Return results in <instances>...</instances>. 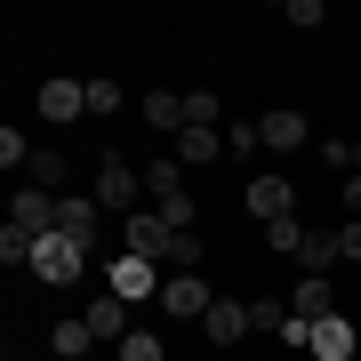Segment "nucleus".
Here are the masks:
<instances>
[{
	"mask_svg": "<svg viewBox=\"0 0 361 361\" xmlns=\"http://www.w3.org/2000/svg\"><path fill=\"white\" fill-rule=\"evenodd\" d=\"M145 193H153V209L185 201V161L177 153H153V161H145Z\"/></svg>",
	"mask_w": 361,
	"mask_h": 361,
	"instance_id": "obj_11",
	"label": "nucleus"
},
{
	"mask_svg": "<svg viewBox=\"0 0 361 361\" xmlns=\"http://www.w3.org/2000/svg\"><path fill=\"white\" fill-rule=\"evenodd\" d=\"M177 233H185V225H169L161 209H137V217H121V257H153V265H161L169 249H177Z\"/></svg>",
	"mask_w": 361,
	"mask_h": 361,
	"instance_id": "obj_2",
	"label": "nucleus"
},
{
	"mask_svg": "<svg viewBox=\"0 0 361 361\" xmlns=\"http://www.w3.org/2000/svg\"><path fill=\"white\" fill-rule=\"evenodd\" d=\"M89 193H97V209H113V217H137V209H145V201H137V193H145V177H137V161H129V153H104Z\"/></svg>",
	"mask_w": 361,
	"mask_h": 361,
	"instance_id": "obj_1",
	"label": "nucleus"
},
{
	"mask_svg": "<svg viewBox=\"0 0 361 361\" xmlns=\"http://www.w3.org/2000/svg\"><path fill=\"white\" fill-rule=\"evenodd\" d=\"M273 337H281V345H297V353H313V322H297V313H289V322L273 329Z\"/></svg>",
	"mask_w": 361,
	"mask_h": 361,
	"instance_id": "obj_30",
	"label": "nucleus"
},
{
	"mask_svg": "<svg viewBox=\"0 0 361 361\" xmlns=\"http://www.w3.org/2000/svg\"><path fill=\"white\" fill-rule=\"evenodd\" d=\"M249 209H257V225H281V217H297V185L273 169V177H249Z\"/></svg>",
	"mask_w": 361,
	"mask_h": 361,
	"instance_id": "obj_4",
	"label": "nucleus"
},
{
	"mask_svg": "<svg viewBox=\"0 0 361 361\" xmlns=\"http://www.w3.org/2000/svg\"><path fill=\"white\" fill-rule=\"evenodd\" d=\"M145 129H169V137H185V97H169V89H145Z\"/></svg>",
	"mask_w": 361,
	"mask_h": 361,
	"instance_id": "obj_16",
	"label": "nucleus"
},
{
	"mask_svg": "<svg viewBox=\"0 0 361 361\" xmlns=\"http://www.w3.org/2000/svg\"><path fill=\"white\" fill-rule=\"evenodd\" d=\"M25 185H40V193H56V201H65V153H40V145H32V169H25Z\"/></svg>",
	"mask_w": 361,
	"mask_h": 361,
	"instance_id": "obj_19",
	"label": "nucleus"
},
{
	"mask_svg": "<svg viewBox=\"0 0 361 361\" xmlns=\"http://www.w3.org/2000/svg\"><path fill=\"white\" fill-rule=\"evenodd\" d=\"M80 265H89V249H80L73 233H40V241H32V265H25V273H32V281H49V289H56V281H73Z\"/></svg>",
	"mask_w": 361,
	"mask_h": 361,
	"instance_id": "obj_3",
	"label": "nucleus"
},
{
	"mask_svg": "<svg viewBox=\"0 0 361 361\" xmlns=\"http://www.w3.org/2000/svg\"><path fill=\"white\" fill-rule=\"evenodd\" d=\"M0 169H8V177H16V169H32V145H25V129H16V121L0 129Z\"/></svg>",
	"mask_w": 361,
	"mask_h": 361,
	"instance_id": "obj_22",
	"label": "nucleus"
},
{
	"mask_svg": "<svg viewBox=\"0 0 361 361\" xmlns=\"http://www.w3.org/2000/svg\"><path fill=\"white\" fill-rule=\"evenodd\" d=\"M265 249H281V257H297V249H305V225H297V217H281V225H265Z\"/></svg>",
	"mask_w": 361,
	"mask_h": 361,
	"instance_id": "obj_24",
	"label": "nucleus"
},
{
	"mask_svg": "<svg viewBox=\"0 0 361 361\" xmlns=\"http://www.w3.org/2000/svg\"><path fill=\"white\" fill-rule=\"evenodd\" d=\"M0 257H8V265H32V233L25 225H0Z\"/></svg>",
	"mask_w": 361,
	"mask_h": 361,
	"instance_id": "obj_26",
	"label": "nucleus"
},
{
	"mask_svg": "<svg viewBox=\"0 0 361 361\" xmlns=\"http://www.w3.org/2000/svg\"><path fill=\"white\" fill-rule=\"evenodd\" d=\"M169 153H177L185 169H209V161H225V137H217V129H185Z\"/></svg>",
	"mask_w": 361,
	"mask_h": 361,
	"instance_id": "obj_15",
	"label": "nucleus"
},
{
	"mask_svg": "<svg viewBox=\"0 0 361 361\" xmlns=\"http://www.w3.org/2000/svg\"><path fill=\"white\" fill-rule=\"evenodd\" d=\"M249 329H257V322H249L241 297H217V305H209V345H241Z\"/></svg>",
	"mask_w": 361,
	"mask_h": 361,
	"instance_id": "obj_13",
	"label": "nucleus"
},
{
	"mask_svg": "<svg viewBox=\"0 0 361 361\" xmlns=\"http://www.w3.org/2000/svg\"><path fill=\"white\" fill-rule=\"evenodd\" d=\"M49 361H56V353H49Z\"/></svg>",
	"mask_w": 361,
	"mask_h": 361,
	"instance_id": "obj_33",
	"label": "nucleus"
},
{
	"mask_svg": "<svg viewBox=\"0 0 361 361\" xmlns=\"http://www.w3.org/2000/svg\"><path fill=\"white\" fill-rule=\"evenodd\" d=\"M80 113H89V80H40V121L73 129Z\"/></svg>",
	"mask_w": 361,
	"mask_h": 361,
	"instance_id": "obj_6",
	"label": "nucleus"
},
{
	"mask_svg": "<svg viewBox=\"0 0 361 361\" xmlns=\"http://www.w3.org/2000/svg\"><path fill=\"white\" fill-rule=\"evenodd\" d=\"M80 322H89L97 337H113V345H121V337L137 329V322H129V297H113V289H97L89 305H80Z\"/></svg>",
	"mask_w": 361,
	"mask_h": 361,
	"instance_id": "obj_9",
	"label": "nucleus"
},
{
	"mask_svg": "<svg viewBox=\"0 0 361 361\" xmlns=\"http://www.w3.org/2000/svg\"><path fill=\"white\" fill-rule=\"evenodd\" d=\"M217 89H185V129H217Z\"/></svg>",
	"mask_w": 361,
	"mask_h": 361,
	"instance_id": "obj_20",
	"label": "nucleus"
},
{
	"mask_svg": "<svg viewBox=\"0 0 361 361\" xmlns=\"http://www.w3.org/2000/svg\"><path fill=\"white\" fill-rule=\"evenodd\" d=\"M121 104H129V89H121V80H89V113H97V121L121 113Z\"/></svg>",
	"mask_w": 361,
	"mask_h": 361,
	"instance_id": "obj_23",
	"label": "nucleus"
},
{
	"mask_svg": "<svg viewBox=\"0 0 361 361\" xmlns=\"http://www.w3.org/2000/svg\"><path fill=\"white\" fill-rule=\"evenodd\" d=\"M337 257H353V265H361V217H345V225H337Z\"/></svg>",
	"mask_w": 361,
	"mask_h": 361,
	"instance_id": "obj_31",
	"label": "nucleus"
},
{
	"mask_svg": "<svg viewBox=\"0 0 361 361\" xmlns=\"http://www.w3.org/2000/svg\"><path fill=\"white\" fill-rule=\"evenodd\" d=\"M97 217H104L97 193H65V201H56V233H73L80 249H97Z\"/></svg>",
	"mask_w": 361,
	"mask_h": 361,
	"instance_id": "obj_10",
	"label": "nucleus"
},
{
	"mask_svg": "<svg viewBox=\"0 0 361 361\" xmlns=\"http://www.w3.org/2000/svg\"><path fill=\"white\" fill-rule=\"evenodd\" d=\"M249 322H257V329H281L289 305H281V297H257V305H249Z\"/></svg>",
	"mask_w": 361,
	"mask_h": 361,
	"instance_id": "obj_29",
	"label": "nucleus"
},
{
	"mask_svg": "<svg viewBox=\"0 0 361 361\" xmlns=\"http://www.w3.org/2000/svg\"><path fill=\"white\" fill-rule=\"evenodd\" d=\"M89 345H97V329H89V322H56V329H49V353H56V361H80Z\"/></svg>",
	"mask_w": 361,
	"mask_h": 361,
	"instance_id": "obj_18",
	"label": "nucleus"
},
{
	"mask_svg": "<svg viewBox=\"0 0 361 361\" xmlns=\"http://www.w3.org/2000/svg\"><path fill=\"white\" fill-rule=\"evenodd\" d=\"M322 16H329L322 0H289V8H281V25H297V32H313V25H322Z\"/></svg>",
	"mask_w": 361,
	"mask_h": 361,
	"instance_id": "obj_27",
	"label": "nucleus"
},
{
	"mask_svg": "<svg viewBox=\"0 0 361 361\" xmlns=\"http://www.w3.org/2000/svg\"><path fill=\"white\" fill-rule=\"evenodd\" d=\"M353 353H361V337H353V322H345V313L313 322V361H353Z\"/></svg>",
	"mask_w": 361,
	"mask_h": 361,
	"instance_id": "obj_12",
	"label": "nucleus"
},
{
	"mask_svg": "<svg viewBox=\"0 0 361 361\" xmlns=\"http://www.w3.org/2000/svg\"><path fill=\"white\" fill-rule=\"evenodd\" d=\"M297 265H305V273H329V265H337V233H305Z\"/></svg>",
	"mask_w": 361,
	"mask_h": 361,
	"instance_id": "obj_21",
	"label": "nucleus"
},
{
	"mask_svg": "<svg viewBox=\"0 0 361 361\" xmlns=\"http://www.w3.org/2000/svg\"><path fill=\"white\" fill-rule=\"evenodd\" d=\"M121 361H169V353H161L153 329H129V337H121Z\"/></svg>",
	"mask_w": 361,
	"mask_h": 361,
	"instance_id": "obj_25",
	"label": "nucleus"
},
{
	"mask_svg": "<svg viewBox=\"0 0 361 361\" xmlns=\"http://www.w3.org/2000/svg\"><path fill=\"white\" fill-rule=\"evenodd\" d=\"M289 313H297V322H329V273H305V281H289Z\"/></svg>",
	"mask_w": 361,
	"mask_h": 361,
	"instance_id": "obj_14",
	"label": "nucleus"
},
{
	"mask_svg": "<svg viewBox=\"0 0 361 361\" xmlns=\"http://www.w3.org/2000/svg\"><path fill=\"white\" fill-rule=\"evenodd\" d=\"M337 201H345V217H361V169L345 177V193H337Z\"/></svg>",
	"mask_w": 361,
	"mask_h": 361,
	"instance_id": "obj_32",
	"label": "nucleus"
},
{
	"mask_svg": "<svg viewBox=\"0 0 361 361\" xmlns=\"http://www.w3.org/2000/svg\"><path fill=\"white\" fill-rule=\"evenodd\" d=\"M257 145H265L257 121H233V129H225V153H257Z\"/></svg>",
	"mask_w": 361,
	"mask_h": 361,
	"instance_id": "obj_28",
	"label": "nucleus"
},
{
	"mask_svg": "<svg viewBox=\"0 0 361 361\" xmlns=\"http://www.w3.org/2000/svg\"><path fill=\"white\" fill-rule=\"evenodd\" d=\"M104 289H113V297H129V305H137V297H161L169 281L153 273V257H113V273H104Z\"/></svg>",
	"mask_w": 361,
	"mask_h": 361,
	"instance_id": "obj_5",
	"label": "nucleus"
},
{
	"mask_svg": "<svg viewBox=\"0 0 361 361\" xmlns=\"http://www.w3.org/2000/svg\"><path fill=\"white\" fill-rule=\"evenodd\" d=\"M161 305L177 313V322H209V305H217V297H209V281H201V273H177V281L161 289Z\"/></svg>",
	"mask_w": 361,
	"mask_h": 361,
	"instance_id": "obj_8",
	"label": "nucleus"
},
{
	"mask_svg": "<svg viewBox=\"0 0 361 361\" xmlns=\"http://www.w3.org/2000/svg\"><path fill=\"white\" fill-rule=\"evenodd\" d=\"M8 225H25L32 241H40V233H56V193H40V185H16V201H8Z\"/></svg>",
	"mask_w": 361,
	"mask_h": 361,
	"instance_id": "obj_7",
	"label": "nucleus"
},
{
	"mask_svg": "<svg viewBox=\"0 0 361 361\" xmlns=\"http://www.w3.org/2000/svg\"><path fill=\"white\" fill-rule=\"evenodd\" d=\"M257 129H265L273 153H297V145H305V113H289V104H281V113H265Z\"/></svg>",
	"mask_w": 361,
	"mask_h": 361,
	"instance_id": "obj_17",
	"label": "nucleus"
}]
</instances>
